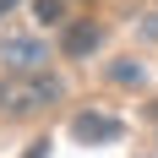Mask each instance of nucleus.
<instances>
[{"instance_id": "obj_4", "label": "nucleus", "mask_w": 158, "mask_h": 158, "mask_svg": "<svg viewBox=\"0 0 158 158\" xmlns=\"http://www.w3.org/2000/svg\"><path fill=\"white\" fill-rule=\"evenodd\" d=\"M44 44H33V38H16L6 44V77H27V71H44Z\"/></svg>"}, {"instance_id": "obj_7", "label": "nucleus", "mask_w": 158, "mask_h": 158, "mask_svg": "<svg viewBox=\"0 0 158 158\" xmlns=\"http://www.w3.org/2000/svg\"><path fill=\"white\" fill-rule=\"evenodd\" d=\"M44 153H49V142H33L27 147V158H44Z\"/></svg>"}, {"instance_id": "obj_5", "label": "nucleus", "mask_w": 158, "mask_h": 158, "mask_svg": "<svg viewBox=\"0 0 158 158\" xmlns=\"http://www.w3.org/2000/svg\"><path fill=\"white\" fill-rule=\"evenodd\" d=\"M33 11H38V22H44V27H55V22H71V16H65V0H33Z\"/></svg>"}, {"instance_id": "obj_9", "label": "nucleus", "mask_w": 158, "mask_h": 158, "mask_svg": "<svg viewBox=\"0 0 158 158\" xmlns=\"http://www.w3.org/2000/svg\"><path fill=\"white\" fill-rule=\"evenodd\" d=\"M6 11H16V0H0V16H6Z\"/></svg>"}, {"instance_id": "obj_2", "label": "nucleus", "mask_w": 158, "mask_h": 158, "mask_svg": "<svg viewBox=\"0 0 158 158\" xmlns=\"http://www.w3.org/2000/svg\"><path fill=\"white\" fill-rule=\"evenodd\" d=\"M98 44H104V22L98 16H71L60 27V55L65 60H87V55H98Z\"/></svg>"}, {"instance_id": "obj_8", "label": "nucleus", "mask_w": 158, "mask_h": 158, "mask_svg": "<svg viewBox=\"0 0 158 158\" xmlns=\"http://www.w3.org/2000/svg\"><path fill=\"white\" fill-rule=\"evenodd\" d=\"M147 33H153V38H158V11H153V16H147Z\"/></svg>"}, {"instance_id": "obj_6", "label": "nucleus", "mask_w": 158, "mask_h": 158, "mask_svg": "<svg viewBox=\"0 0 158 158\" xmlns=\"http://www.w3.org/2000/svg\"><path fill=\"white\" fill-rule=\"evenodd\" d=\"M109 77H114V82H142V65H131V60H114V65H109Z\"/></svg>"}, {"instance_id": "obj_3", "label": "nucleus", "mask_w": 158, "mask_h": 158, "mask_svg": "<svg viewBox=\"0 0 158 158\" xmlns=\"http://www.w3.org/2000/svg\"><path fill=\"white\" fill-rule=\"evenodd\" d=\"M120 120H114V114H98V109H82L77 120H71V136H77V142H114V136H120Z\"/></svg>"}, {"instance_id": "obj_1", "label": "nucleus", "mask_w": 158, "mask_h": 158, "mask_svg": "<svg viewBox=\"0 0 158 158\" xmlns=\"http://www.w3.org/2000/svg\"><path fill=\"white\" fill-rule=\"evenodd\" d=\"M60 98H65V82L55 71H27V77H6L0 82V114H11V120H27V114L49 109Z\"/></svg>"}]
</instances>
